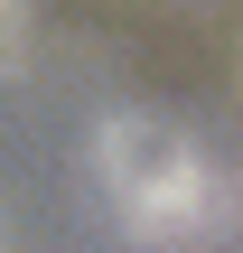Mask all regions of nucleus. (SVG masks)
Returning <instances> with one entry per match:
<instances>
[{
  "instance_id": "obj_2",
  "label": "nucleus",
  "mask_w": 243,
  "mask_h": 253,
  "mask_svg": "<svg viewBox=\"0 0 243 253\" xmlns=\"http://www.w3.org/2000/svg\"><path fill=\"white\" fill-rule=\"evenodd\" d=\"M9 9H19V0H0V19H9Z\"/></svg>"
},
{
  "instance_id": "obj_1",
  "label": "nucleus",
  "mask_w": 243,
  "mask_h": 253,
  "mask_svg": "<svg viewBox=\"0 0 243 253\" xmlns=\"http://www.w3.org/2000/svg\"><path fill=\"white\" fill-rule=\"evenodd\" d=\"M94 169H103V188L122 197V216H131L140 235H169V244L215 235L243 207L234 178H215V169L197 160V141L169 131V122H150V113H112L103 141H94Z\"/></svg>"
}]
</instances>
